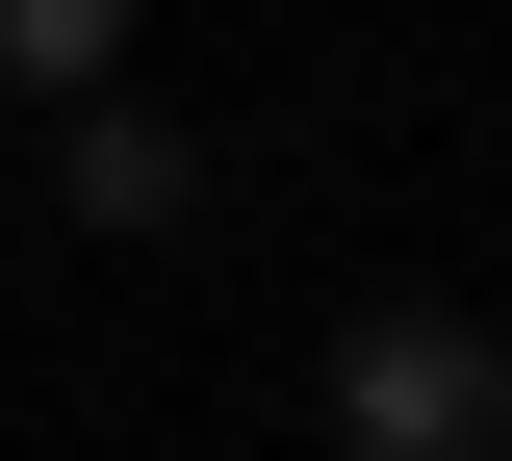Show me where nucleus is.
I'll list each match as a JSON object with an SVG mask.
<instances>
[{
	"mask_svg": "<svg viewBox=\"0 0 512 461\" xmlns=\"http://www.w3.org/2000/svg\"><path fill=\"white\" fill-rule=\"evenodd\" d=\"M333 461H512V333L487 308H359L333 333Z\"/></svg>",
	"mask_w": 512,
	"mask_h": 461,
	"instance_id": "nucleus-1",
	"label": "nucleus"
},
{
	"mask_svg": "<svg viewBox=\"0 0 512 461\" xmlns=\"http://www.w3.org/2000/svg\"><path fill=\"white\" fill-rule=\"evenodd\" d=\"M77 231H128V257H154V231H205V154L154 129V103H77Z\"/></svg>",
	"mask_w": 512,
	"mask_h": 461,
	"instance_id": "nucleus-2",
	"label": "nucleus"
},
{
	"mask_svg": "<svg viewBox=\"0 0 512 461\" xmlns=\"http://www.w3.org/2000/svg\"><path fill=\"white\" fill-rule=\"evenodd\" d=\"M128 77V0H0V103H103Z\"/></svg>",
	"mask_w": 512,
	"mask_h": 461,
	"instance_id": "nucleus-3",
	"label": "nucleus"
}]
</instances>
